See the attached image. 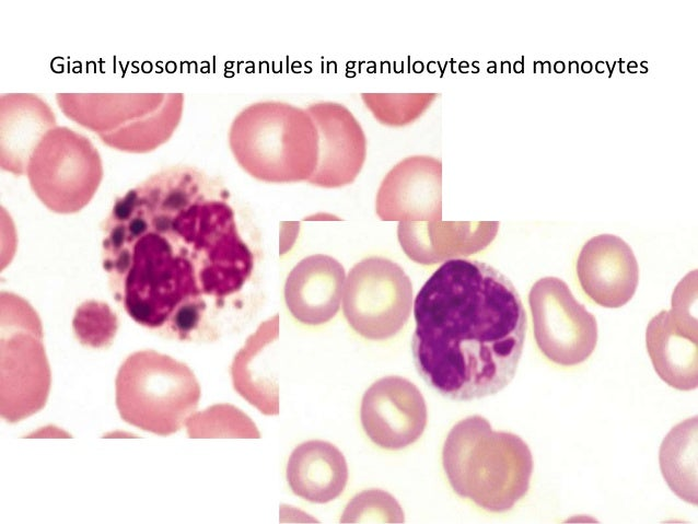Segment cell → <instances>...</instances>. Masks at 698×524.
I'll use <instances>...</instances> for the list:
<instances>
[{"label":"cell","mask_w":698,"mask_h":524,"mask_svg":"<svg viewBox=\"0 0 698 524\" xmlns=\"http://www.w3.org/2000/svg\"><path fill=\"white\" fill-rule=\"evenodd\" d=\"M102 232L110 293L160 337L216 341L260 305L259 236L220 177L162 168L116 197Z\"/></svg>","instance_id":"1"},{"label":"cell","mask_w":698,"mask_h":524,"mask_svg":"<svg viewBox=\"0 0 698 524\" xmlns=\"http://www.w3.org/2000/svg\"><path fill=\"white\" fill-rule=\"evenodd\" d=\"M414 315V362L435 392L468 401L511 383L527 317L514 284L498 269L475 259H446L419 290Z\"/></svg>","instance_id":"2"},{"label":"cell","mask_w":698,"mask_h":524,"mask_svg":"<svg viewBox=\"0 0 698 524\" xmlns=\"http://www.w3.org/2000/svg\"><path fill=\"white\" fill-rule=\"evenodd\" d=\"M442 465L456 494L500 513L511 510L527 493L533 456L519 435L493 431L486 418L474 415L450 430Z\"/></svg>","instance_id":"3"},{"label":"cell","mask_w":698,"mask_h":524,"mask_svg":"<svg viewBox=\"0 0 698 524\" xmlns=\"http://www.w3.org/2000/svg\"><path fill=\"white\" fill-rule=\"evenodd\" d=\"M229 145L237 164L266 183L307 182L318 163V132L311 115L280 101L244 107L232 120Z\"/></svg>","instance_id":"4"},{"label":"cell","mask_w":698,"mask_h":524,"mask_svg":"<svg viewBox=\"0 0 698 524\" xmlns=\"http://www.w3.org/2000/svg\"><path fill=\"white\" fill-rule=\"evenodd\" d=\"M61 112L109 148L147 153L165 143L179 125L182 93H56Z\"/></svg>","instance_id":"5"},{"label":"cell","mask_w":698,"mask_h":524,"mask_svg":"<svg viewBox=\"0 0 698 524\" xmlns=\"http://www.w3.org/2000/svg\"><path fill=\"white\" fill-rule=\"evenodd\" d=\"M200 393L187 364L151 349L129 354L115 380L120 418L158 435L181 430L195 414Z\"/></svg>","instance_id":"6"},{"label":"cell","mask_w":698,"mask_h":524,"mask_svg":"<svg viewBox=\"0 0 698 524\" xmlns=\"http://www.w3.org/2000/svg\"><path fill=\"white\" fill-rule=\"evenodd\" d=\"M51 373L35 310L21 296L1 292V416L15 423L46 404Z\"/></svg>","instance_id":"7"},{"label":"cell","mask_w":698,"mask_h":524,"mask_svg":"<svg viewBox=\"0 0 698 524\" xmlns=\"http://www.w3.org/2000/svg\"><path fill=\"white\" fill-rule=\"evenodd\" d=\"M25 174L31 189L48 210L71 214L90 203L104 172L101 154L88 137L56 126L35 147Z\"/></svg>","instance_id":"8"},{"label":"cell","mask_w":698,"mask_h":524,"mask_svg":"<svg viewBox=\"0 0 698 524\" xmlns=\"http://www.w3.org/2000/svg\"><path fill=\"white\" fill-rule=\"evenodd\" d=\"M412 284L395 261L380 256L361 259L349 271L342 311L349 326L369 340H386L407 324Z\"/></svg>","instance_id":"9"},{"label":"cell","mask_w":698,"mask_h":524,"mask_svg":"<svg viewBox=\"0 0 698 524\" xmlns=\"http://www.w3.org/2000/svg\"><path fill=\"white\" fill-rule=\"evenodd\" d=\"M534 338L540 352L561 366L584 362L597 342L594 315L557 277L537 280L528 293Z\"/></svg>","instance_id":"10"},{"label":"cell","mask_w":698,"mask_h":524,"mask_svg":"<svg viewBox=\"0 0 698 524\" xmlns=\"http://www.w3.org/2000/svg\"><path fill=\"white\" fill-rule=\"evenodd\" d=\"M362 428L377 446L397 451L415 443L427 426L426 400L409 380L391 375L375 381L363 394Z\"/></svg>","instance_id":"11"},{"label":"cell","mask_w":698,"mask_h":524,"mask_svg":"<svg viewBox=\"0 0 698 524\" xmlns=\"http://www.w3.org/2000/svg\"><path fill=\"white\" fill-rule=\"evenodd\" d=\"M318 132V163L307 183L337 188L351 184L367 156V139L353 114L335 102H318L305 108Z\"/></svg>","instance_id":"12"},{"label":"cell","mask_w":698,"mask_h":524,"mask_svg":"<svg viewBox=\"0 0 698 524\" xmlns=\"http://www.w3.org/2000/svg\"><path fill=\"white\" fill-rule=\"evenodd\" d=\"M375 210L384 221L441 220V162L427 155L398 162L379 187Z\"/></svg>","instance_id":"13"},{"label":"cell","mask_w":698,"mask_h":524,"mask_svg":"<svg viewBox=\"0 0 698 524\" xmlns=\"http://www.w3.org/2000/svg\"><path fill=\"white\" fill-rule=\"evenodd\" d=\"M577 276L583 292L603 307L617 308L633 296L639 267L630 246L620 237L601 234L581 248Z\"/></svg>","instance_id":"14"},{"label":"cell","mask_w":698,"mask_h":524,"mask_svg":"<svg viewBox=\"0 0 698 524\" xmlns=\"http://www.w3.org/2000/svg\"><path fill=\"white\" fill-rule=\"evenodd\" d=\"M647 348L659 376L671 387H697V325L688 306L672 299V310L654 316L647 328Z\"/></svg>","instance_id":"15"},{"label":"cell","mask_w":698,"mask_h":524,"mask_svg":"<svg viewBox=\"0 0 698 524\" xmlns=\"http://www.w3.org/2000/svg\"><path fill=\"white\" fill-rule=\"evenodd\" d=\"M345 281V269L334 257L325 254L306 256L286 279V305L304 325L325 324L339 311Z\"/></svg>","instance_id":"16"},{"label":"cell","mask_w":698,"mask_h":524,"mask_svg":"<svg viewBox=\"0 0 698 524\" xmlns=\"http://www.w3.org/2000/svg\"><path fill=\"white\" fill-rule=\"evenodd\" d=\"M56 126L53 108L37 94H1V168L18 176L24 175L35 147Z\"/></svg>","instance_id":"17"},{"label":"cell","mask_w":698,"mask_h":524,"mask_svg":"<svg viewBox=\"0 0 698 524\" xmlns=\"http://www.w3.org/2000/svg\"><path fill=\"white\" fill-rule=\"evenodd\" d=\"M287 481L295 496L313 503H327L339 497L347 485V462L334 444L306 441L288 459Z\"/></svg>","instance_id":"18"},{"label":"cell","mask_w":698,"mask_h":524,"mask_svg":"<svg viewBox=\"0 0 698 524\" xmlns=\"http://www.w3.org/2000/svg\"><path fill=\"white\" fill-rule=\"evenodd\" d=\"M278 315L261 323L235 354L230 373L235 391L264 414L270 411V369L267 349L278 336Z\"/></svg>","instance_id":"19"},{"label":"cell","mask_w":698,"mask_h":524,"mask_svg":"<svg viewBox=\"0 0 698 524\" xmlns=\"http://www.w3.org/2000/svg\"><path fill=\"white\" fill-rule=\"evenodd\" d=\"M697 417L675 426L662 442L660 467L670 488L683 500L697 503L696 450Z\"/></svg>","instance_id":"20"},{"label":"cell","mask_w":698,"mask_h":524,"mask_svg":"<svg viewBox=\"0 0 698 524\" xmlns=\"http://www.w3.org/2000/svg\"><path fill=\"white\" fill-rule=\"evenodd\" d=\"M119 326L118 316L103 301L88 300L75 310L72 328L77 340L91 349L112 346Z\"/></svg>","instance_id":"21"},{"label":"cell","mask_w":698,"mask_h":524,"mask_svg":"<svg viewBox=\"0 0 698 524\" xmlns=\"http://www.w3.org/2000/svg\"><path fill=\"white\" fill-rule=\"evenodd\" d=\"M341 523H403L404 512L386 491L369 489L356 494L341 515Z\"/></svg>","instance_id":"22"},{"label":"cell","mask_w":698,"mask_h":524,"mask_svg":"<svg viewBox=\"0 0 698 524\" xmlns=\"http://www.w3.org/2000/svg\"><path fill=\"white\" fill-rule=\"evenodd\" d=\"M239 409L236 408L232 415L224 421H220L217 406H212L207 410L194 414L186 422L187 432L190 438L201 436H244L239 428L249 429L256 432L255 426L244 414L240 412L234 416Z\"/></svg>","instance_id":"23"}]
</instances>
